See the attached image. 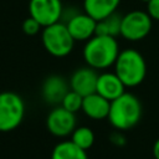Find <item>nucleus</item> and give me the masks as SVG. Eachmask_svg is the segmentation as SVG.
<instances>
[{"label":"nucleus","instance_id":"423d86ee","mask_svg":"<svg viewBox=\"0 0 159 159\" xmlns=\"http://www.w3.org/2000/svg\"><path fill=\"white\" fill-rule=\"evenodd\" d=\"M152 17L142 10H133L122 17L120 36L129 41L143 40L152 30Z\"/></svg>","mask_w":159,"mask_h":159},{"label":"nucleus","instance_id":"2eb2a0df","mask_svg":"<svg viewBox=\"0 0 159 159\" xmlns=\"http://www.w3.org/2000/svg\"><path fill=\"white\" fill-rule=\"evenodd\" d=\"M51 159H88L86 150L77 147L72 140H63L55 145Z\"/></svg>","mask_w":159,"mask_h":159},{"label":"nucleus","instance_id":"a211bd4d","mask_svg":"<svg viewBox=\"0 0 159 159\" xmlns=\"http://www.w3.org/2000/svg\"><path fill=\"white\" fill-rule=\"evenodd\" d=\"M82 103H83V97L81 94H78L77 92L70 89L67 92V94L65 96V98L62 99L61 106L65 109H67L72 113H76L80 109H82Z\"/></svg>","mask_w":159,"mask_h":159},{"label":"nucleus","instance_id":"dca6fc26","mask_svg":"<svg viewBox=\"0 0 159 159\" xmlns=\"http://www.w3.org/2000/svg\"><path fill=\"white\" fill-rule=\"evenodd\" d=\"M120 24H122V17L114 12V14L97 21L94 35L116 37L117 35H120Z\"/></svg>","mask_w":159,"mask_h":159},{"label":"nucleus","instance_id":"412c9836","mask_svg":"<svg viewBox=\"0 0 159 159\" xmlns=\"http://www.w3.org/2000/svg\"><path fill=\"white\" fill-rule=\"evenodd\" d=\"M153 155L155 159H159V138L154 142V145H153Z\"/></svg>","mask_w":159,"mask_h":159},{"label":"nucleus","instance_id":"f257e3e1","mask_svg":"<svg viewBox=\"0 0 159 159\" xmlns=\"http://www.w3.org/2000/svg\"><path fill=\"white\" fill-rule=\"evenodd\" d=\"M119 55V47L116 37L94 35L83 48L86 63L94 70H104L114 65Z\"/></svg>","mask_w":159,"mask_h":159},{"label":"nucleus","instance_id":"7ed1b4c3","mask_svg":"<svg viewBox=\"0 0 159 159\" xmlns=\"http://www.w3.org/2000/svg\"><path fill=\"white\" fill-rule=\"evenodd\" d=\"M114 73L125 87L140 84L147 75V63L140 52L134 48H127L119 52L114 62Z\"/></svg>","mask_w":159,"mask_h":159},{"label":"nucleus","instance_id":"9d476101","mask_svg":"<svg viewBox=\"0 0 159 159\" xmlns=\"http://www.w3.org/2000/svg\"><path fill=\"white\" fill-rule=\"evenodd\" d=\"M97 80L98 75L94 71V68L87 66L81 67L73 72V75L70 78V88L82 97H86L88 94H92L96 92L97 87Z\"/></svg>","mask_w":159,"mask_h":159},{"label":"nucleus","instance_id":"1a4fd4ad","mask_svg":"<svg viewBox=\"0 0 159 159\" xmlns=\"http://www.w3.org/2000/svg\"><path fill=\"white\" fill-rule=\"evenodd\" d=\"M96 25L97 21L86 12L75 14L66 22V26L75 41H88L93 37L96 34Z\"/></svg>","mask_w":159,"mask_h":159},{"label":"nucleus","instance_id":"4468645a","mask_svg":"<svg viewBox=\"0 0 159 159\" xmlns=\"http://www.w3.org/2000/svg\"><path fill=\"white\" fill-rule=\"evenodd\" d=\"M120 0H83L84 12L99 21L116 12Z\"/></svg>","mask_w":159,"mask_h":159},{"label":"nucleus","instance_id":"0eeeda50","mask_svg":"<svg viewBox=\"0 0 159 159\" xmlns=\"http://www.w3.org/2000/svg\"><path fill=\"white\" fill-rule=\"evenodd\" d=\"M29 12L42 27H46L60 21L62 2L61 0H30Z\"/></svg>","mask_w":159,"mask_h":159},{"label":"nucleus","instance_id":"f3484780","mask_svg":"<svg viewBox=\"0 0 159 159\" xmlns=\"http://www.w3.org/2000/svg\"><path fill=\"white\" fill-rule=\"evenodd\" d=\"M71 140L81 149L87 150L94 143V133L88 127H78L72 132Z\"/></svg>","mask_w":159,"mask_h":159},{"label":"nucleus","instance_id":"20e7f679","mask_svg":"<svg viewBox=\"0 0 159 159\" xmlns=\"http://www.w3.org/2000/svg\"><path fill=\"white\" fill-rule=\"evenodd\" d=\"M42 43L50 55L55 57H65L73 50L75 40L70 34L66 24L58 21L43 27Z\"/></svg>","mask_w":159,"mask_h":159},{"label":"nucleus","instance_id":"f8f14e48","mask_svg":"<svg viewBox=\"0 0 159 159\" xmlns=\"http://www.w3.org/2000/svg\"><path fill=\"white\" fill-rule=\"evenodd\" d=\"M125 86L114 72H106L98 75L96 92L108 101H113L124 93Z\"/></svg>","mask_w":159,"mask_h":159},{"label":"nucleus","instance_id":"ddd939ff","mask_svg":"<svg viewBox=\"0 0 159 159\" xmlns=\"http://www.w3.org/2000/svg\"><path fill=\"white\" fill-rule=\"evenodd\" d=\"M109 107H111V101L106 99L97 92L83 97L82 111L87 117L92 119L99 120L107 118L109 113Z\"/></svg>","mask_w":159,"mask_h":159},{"label":"nucleus","instance_id":"39448f33","mask_svg":"<svg viewBox=\"0 0 159 159\" xmlns=\"http://www.w3.org/2000/svg\"><path fill=\"white\" fill-rule=\"evenodd\" d=\"M25 117L24 99L15 92L0 93V132H11L17 128Z\"/></svg>","mask_w":159,"mask_h":159},{"label":"nucleus","instance_id":"9b49d317","mask_svg":"<svg viewBox=\"0 0 159 159\" xmlns=\"http://www.w3.org/2000/svg\"><path fill=\"white\" fill-rule=\"evenodd\" d=\"M70 89H71L70 83H67L63 77L58 75H52V76H48L43 81L41 93H42L43 99L47 103L61 104L62 99L65 98V96L67 94Z\"/></svg>","mask_w":159,"mask_h":159},{"label":"nucleus","instance_id":"f03ea898","mask_svg":"<svg viewBox=\"0 0 159 159\" xmlns=\"http://www.w3.org/2000/svg\"><path fill=\"white\" fill-rule=\"evenodd\" d=\"M142 117L140 101L132 93L124 92L111 102L108 120L118 130H128L138 124Z\"/></svg>","mask_w":159,"mask_h":159},{"label":"nucleus","instance_id":"aec40b11","mask_svg":"<svg viewBox=\"0 0 159 159\" xmlns=\"http://www.w3.org/2000/svg\"><path fill=\"white\" fill-rule=\"evenodd\" d=\"M147 12L152 20L159 21V0H149L147 2Z\"/></svg>","mask_w":159,"mask_h":159},{"label":"nucleus","instance_id":"4be33fe9","mask_svg":"<svg viewBox=\"0 0 159 159\" xmlns=\"http://www.w3.org/2000/svg\"><path fill=\"white\" fill-rule=\"evenodd\" d=\"M142 1H145V2H148V1H149V0H142Z\"/></svg>","mask_w":159,"mask_h":159},{"label":"nucleus","instance_id":"6e6552de","mask_svg":"<svg viewBox=\"0 0 159 159\" xmlns=\"http://www.w3.org/2000/svg\"><path fill=\"white\" fill-rule=\"evenodd\" d=\"M46 125L48 132L55 137H67L71 135L76 129V116L75 113L65 109L62 106L52 109L46 119Z\"/></svg>","mask_w":159,"mask_h":159},{"label":"nucleus","instance_id":"6ab92c4d","mask_svg":"<svg viewBox=\"0 0 159 159\" xmlns=\"http://www.w3.org/2000/svg\"><path fill=\"white\" fill-rule=\"evenodd\" d=\"M41 27L42 26L34 17H31V16H29L27 19H25L24 22H22V31L26 35H29V36H34V35L39 34L40 30H41Z\"/></svg>","mask_w":159,"mask_h":159}]
</instances>
